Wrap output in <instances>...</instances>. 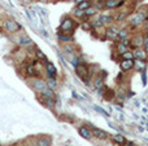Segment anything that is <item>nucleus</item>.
<instances>
[{
	"instance_id": "nucleus-1",
	"label": "nucleus",
	"mask_w": 148,
	"mask_h": 146,
	"mask_svg": "<svg viewBox=\"0 0 148 146\" xmlns=\"http://www.w3.org/2000/svg\"><path fill=\"white\" fill-rule=\"evenodd\" d=\"M147 18L148 17L146 14H143V13H136V14H134L133 17L130 18V25L131 26H138V25H140V23H143Z\"/></svg>"
},
{
	"instance_id": "nucleus-2",
	"label": "nucleus",
	"mask_w": 148,
	"mask_h": 146,
	"mask_svg": "<svg viewBox=\"0 0 148 146\" xmlns=\"http://www.w3.org/2000/svg\"><path fill=\"white\" fill-rule=\"evenodd\" d=\"M74 21L72 20V18H65L64 21L61 22V25H60V30L64 31V32H68V31H72L74 28Z\"/></svg>"
},
{
	"instance_id": "nucleus-3",
	"label": "nucleus",
	"mask_w": 148,
	"mask_h": 146,
	"mask_svg": "<svg viewBox=\"0 0 148 146\" xmlns=\"http://www.w3.org/2000/svg\"><path fill=\"white\" fill-rule=\"evenodd\" d=\"M5 28H7L9 32H14V31L20 30L21 26L18 25L16 21H12V20H8L7 22H5Z\"/></svg>"
},
{
	"instance_id": "nucleus-4",
	"label": "nucleus",
	"mask_w": 148,
	"mask_h": 146,
	"mask_svg": "<svg viewBox=\"0 0 148 146\" xmlns=\"http://www.w3.org/2000/svg\"><path fill=\"white\" fill-rule=\"evenodd\" d=\"M120 66L122 71H129V70H131L134 67V59H122Z\"/></svg>"
},
{
	"instance_id": "nucleus-5",
	"label": "nucleus",
	"mask_w": 148,
	"mask_h": 146,
	"mask_svg": "<svg viewBox=\"0 0 148 146\" xmlns=\"http://www.w3.org/2000/svg\"><path fill=\"white\" fill-rule=\"evenodd\" d=\"M33 87L35 88V91H38V92H43L44 88H47V83L40 79H35V80H33Z\"/></svg>"
},
{
	"instance_id": "nucleus-6",
	"label": "nucleus",
	"mask_w": 148,
	"mask_h": 146,
	"mask_svg": "<svg viewBox=\"0 0 148 146\" xmlns=\"http://www.w3.org/2000/svg\"><path fill=\"white\" fill-rule=\"evenodd\" d=\"M75 69H77V74H78L84 82H87L86 75H87V72H88L87 71V66H84V65H78V66H75Z\"/></svg>"
},
{
	"instance_id": "nucleus-7",
	"label": "nucleus",
	"mask_w": 148,
	"mask_h": 146,
	"mask_svg": "<svg viewBox=\"0 0 148 146\" xmlns=\"http://www.w3.org/2000/svg\"><path fill=\"white\" fill-rule=\"evenodd\" d=\"M46 69H47V75H48V78H55L56 76V66H55L52 62H47L46 65Z\"/></svg>"
},
{
	"instance_id": "nucleus-8",
	"label": "nucleus",
	"mask_w": 148,
	"mask_h": 146,
	"mask_svg": "<svg viewBox=\"0 0 148 146\" xmlns=\"http://www.w3.org/2000/svg\"><path fill=\"white\" fill-rule=\"evenodd\" d=\"M92 136H95L96 139H100V140H105L108 137V133L103 129H99V128H94L92 129Z\"/></svg>"
},
{
	"instance_id": "nucleus-9",
	"label": "nucleus",
	"mask_w": 148,
	"mask_h": 146,
	"mask_svg": "<svg viewBox=\"0 0 148 146\" xmlns=\"http://www.w3.org/2000/svg\"><path fill=\"white\" fill-rule=\"evenodd\" d=\"M134 57H135L136 59H142V61H146V51L143 52V49L140 48H135V51L133 52Z\"/></svg>"
},
{
	"instance_id": "nucleus-10",
	"label": "nucleus",
	"mask_w": 148,
	"mask_h": 146,
	"mask_svg": "<svg viewBox=\"0 0 148 146\" xmlns=\"http://www.w3.org/2000/svg\"><path fill=\"white\" fill-rule=\"evenodd\" d=\"M79 135H81L83 139L90 140V139H91V136H92V132L90 131L87 127H81V128H79Z\"/></svg>"
},
{
	"instance_id": "nucleus-11",
	"label": "nucleus",
	"mask_w": 148,
	"mask_h": 146,
	"mask_svg": "<svg viewBox=\"0 0 148 146\" xmlns=\"http://www.w3.org/2000/svg\"><path fill=\"white\" fill-rule=\"evenodd\" d=\"M147 64L146 61H142V59H134V69L138 70V71H144V69H146Z\"/></svg>"
},
{
	"instance_id": "nucleus-12",
	"label": "nucleus",
	"mask_w": 148,
	"mask_h": 146,
	"mask_svg": "<svg viewBox=\"0 0 148 146\" xmlns=\"http://www.w3.org/2000/svg\"><path fill=\"white\" fill-rule=\"evenodd\" d=\"M143 44V36H140V35H138V36H135V38L131 40V47H135V48H139V47Z\"/></svg>"
},
{
	"instance_id": "nucleus-13",
	"label": "nucleus",
	"mask_w": 148,
	"mask_h": 146,
	"mask_svg": "<svg viewBox=\"0 0 148 146\" xmlns=\"http://www.w3.org/2000/svg\"><path fill=\"white\" fill-rule=\"evenodd\" d=\"M42 95H43L44 97H47V98H55L53 91H52V89H51V88H49V87L44 88V89H43V92H42Z\"/></svg>"
},
{
	"instance_id": "nucleus-14",
	"label": "nucleus",
	"mask_w": 148,
	"mask_h": 146,
	"mask_svg": "<svg viewBox=\"0 0 148 146\" xmlns=\"http://www.w3.org/2000/svg\"><path fill=\"white\" fill-rule=\"evenodd\" d=\"M117 51H118V53H120V54H123L125 52L129 51V47L125 45V44H122V43H120V44L117 45Z\"/></svg>"
},
{
	"instance_id": "nucleus-15",
	"label": "nucleus",
	"mask_w": 148,
	"mask_h": 146,
	"mask_svg": "<svg viewBox=\"0 0 148 146\" xmlns=\"http://www.w3.org/2000/svg\"><path fill=\"white\" fill-rule=\"evenodd\" d=\"M118 0H107L105 1V7L107 8H117Z\"/></svg>"
},
{
	"instance_id": "nucleus-16",
	"label": "nucleus",
	"mask_w": 148,
	"mask_h": 146,
	"mask_svg": "<svg viewBox=\"0 0 148 146\" xmlns=\"http://www.w3.org/2000/svg\"><path fill=\"white\" fill-rule=\"evenodd\" d=\"M117 38L118 39H126L127 38V30H125V28H122V30H118V32H117Z\"/></svg>"
},
{
	"instance_id": "nucleus-17",
	"label": "nucleus",
	"mask_w": 148,
	"mask_h": 146,
	"mask_svg": "<svg viewBox=\"0 0 148 146\" xmlns=\"http://www.w3.org/2000/svg\"><path fill=\"white\" fill-rule=\"evenodd\" d=\"M57 85L56 80H55V78H48V82H47V87H49L51 89H55Z\"/></svg>"
},
{
	"instance_id": "nucleus-18",
	"label": "nucleus",
	"mask_w": 148,
	"mask_h": 146,
	"mask_svg": "<svg viewBox=\"0 0 148 146\" xmlns=\"http://www.w3.org/2000/svg\"><path fill=\"white\" fill-rule=\"evenodd\" d=\"M112 20L113 18L110 16H100L99 17V21L101 23H109V22H112Z\"/></svg>"
},
{
	"instance_id": "nucleus-19",
	"label": "nucleus",
	"mask_w": 148,
	"mask_h": 146,
	"mask_svg": "<svg viewBox=\"0 0 148 146\" xmlns=\"http://www.w3.org/2000/svg\"><path fill=\"white\" fill-rule=\"evenodd\" d=\"M117 28L116 27H110V28H108V31H107V34H108V36L109 38H114V36H117Z\"/></svg>"
},
{
	"instance_id": "nucleus-20",
	"label": "nucleus",
	"mask_w": 148,
	"mask_h": 146,
	"mask_svg": "<svg viewBox=\"0 0 148 146\" xmlns=\"http://www.w3.org/2000/svg\"><path fill=\"white\" fill-rule=\"evenodd\" d=\"M122 56V59H135V57H134V54H133V52H125L123 54H121Z\"/></svg>"
},
{
	"instance_id": "nucleus-21",
	"label": "nucleus",
	"mask_w": 148,
	"mask_h": 146,
	"mask_svg": "<svg viewBox=\"0 0 148 146\" xmlns=\"http://www.w3.org/2000/svg\"><path fill=\"white\" fill-rule=\"evenodd\" d=\"M36 146H51V141L46 139H40L38 141V144H36Z\"/></svg>"
},
{
	"instance_id": "nucleus-22",
	"label": "nucleus",
	"mask_w": 148,
	"mask_h": 146,
	"mask_svg": "<svg viewBox=\"0 0 148 146\" xmlns=\"http://www.w3.org/2000/svg\"><path fill=\"white\" fill-rule=\"evenodd\" d=\"M113 140H114L116 142H118V144H125V137L122 136V135H116L114 137H113Z\"/></svg>"
},
{
	"instance_id": "nucleus-23",
	"label": "nucleus",
	"mask_w": 148,
	"mask_h": 146,
	"mask_svg": "<svg viewBox=\"0 0 148 146\" xmlns=\"http://www.w3.org/2000/svg\"><path fill=\"white\" fill-rule=\"evenodd\" d=\"M87 8H90V1H87V0H84V1H82L78 4V9L84 10V9H87Z\"/></svg>"
},
{
	"instance_id": "nucleus-24",
	"label": "nucleus",
	"mask_w": 148,
	"mask_h": 146,
	"mask_svg": "<svg viewBox=\"0 0 148 146\" xmlns=\"http://www.w3.org/2000/svg\"><path fill=\"white\" fill-rule=\"evenodd\" d=\"M101 85H103L101 78H96V79H95V82H94V87L97 88V89H100V88H101Z\"/></svg>"
},
{
	"instance_id": "nucleus-25",
	"label": "nucleus",
	"mask_w": 148,
	"mask_h": 146,
	"mask_svg": "<svg viewBox=\"0 0 148 146\" xmlns=\"http://www.w3.org/2000/svg\"><path fill=\"white\" fill-rule=\"evenodd\" d=\"M95 110H96L97 111V113H100V114H101V115H104V116H107V118H108V116H109V114H108L107 113V111H105L104 110V109H101V107H99V106H95Z\"/></svg>"
},
{
	"instance_id": "nucleus-26",
	"label": "nucleus",
	"mask_w": 148,
	"mask_h": 146,
	"mask_svg": "<svg viewBox=\"0 0 148 146\" xmlns=\"http://www.w3.org/2000/svg\"><path fill=\"white\" fill-rule=\"evenodd\" d=\"M95 13H96V10H95L94 8H87V9H84V16H94Z\"/></svg>"
},
{
	"instance_id": "nucleus-27",
	"label": "nucleus",
	"mask_w": 148,
	"mask_h": 146,
	"mask_svg": "<svg viewBox=\"0 0 148 146\" xmlns=\"http://www.w3.org/2000/svg\"><path fill=\"white\" fill-rule=\"evenodd\" d=\"M20 44L21 45H29V44H31V39L29 38H22L20 40Z\"/></svg>"
},
{
	"instance_id": "nucleus-28",
	"label": "nucleus",
	"mask_w": 148,
	"mask_h": 146,
	"mask_svg": "<svg viewBox=\"0 0 148 146\" xmlns=\"http://www.w3.org/2000/svg\"><path fill=\"white\" fill-rule=\"evenodd\" d=\"M36 56H38V58H40V59H43V61H46V62H47V57H46V54H44L42 51H36Z\"/></svg>"
},
{
	"instance_id": "nucleus-29",
	"label": "nucleus",
	"mask_w": 148,
	"mask_h": 146,
	"mask_svg": "<svg viewBox=\"0 0 148 146\" xmlns=\"http://www.w3.org/2000/svg\"><path fill=\"white\" fill-rule=\"evenodd\" d=\"M46 103H47V106H48V107H53V106H55V100H53V98H47L46 97Z\"/></svg>"
},
{
	"instance_id": "nucleus-30",
	"label": "nucleus",
	"mask_w": 148,
	"mask_h": 146,
	"mask_svg": "<svg viewBox=\"0 0 148 146\" xmlns=\"http://www.w3.org/2000/svg\"><path fill=\"white\" fill-rule=\"evenodd\" d=\"M59 40H61V41H70V40H72V36H68V35H59Z\"/></svg>"
},
{
	"instance_id": "nucleus-31",
	"label": "nucleus",
	"mask_w": 148,
	"mask_h": 146,
	"mask_svg": "<svg viewBox=\"0 0 148 146\" xmlns=\"http://www.w3.org/2000/svg\"><path fill=\"white\" fill-rule=\"evenodd\" d=\"M143 44H144V51H146V53L148 54V35L143 38Z\"/></svg>"
},
{
	"instance_id": "nucleus-32",
	"label": "nucleus",
	"mask_w": 148,
	"mask_h": 146,
	"mask_svg": "<svg viewBox=\"0 0 148 146\" xmlns=\"http://www.w3.org/2000/svg\"><path fill=\"white\" fill-rule=\"evenodd\" d=\"M74 14H75L77 17H82V16L84 14V10H82V9H75V10H74Z\"/></svg>"
},
{
	"instance_id": "nucleus-33",
	"label": "nucleus",
	"mask_w": 148,
	"mask_h": 146,
	"mask_svg": "<svg viewBox=\"0 0 148 146\" xmlns=\"http://www.w3.org/2000/svg\"><path fill=\"white\" fill-rule=\"evenodd\" d=\"M35 72H36V71H35V69H34L33 66H29V67H27V74H29V75H35Z\"/></svg>"
},
{
	"instance_id": "nucleus-34",
	"label": "nucleus",
	"mask_w": 148,
	"mask_h": 146,
	"mask_svg": "<svg viewBox=\"0 0 148 146\" xmlns=\"http://www.w3.org/2000/svg\"><path fill=\"white\" fill-rule=\"evenodd\" d=\"M142 80H143V85L147 84V76H146V72H143L142 74Z\"/></svg>"
},
{
	"instance_id": "nucleus-35",
	"label": "nucleus",
	"mask_w": 148,
	"mask_h": 146,
	"mask_svg": "<svg viewBox=\"0 0 148 146\" xmlns=\"http://www.w3.org/2000/svg\"><path fill=\"white\" fill-rule=\"evenodd\" d=\"M121 43H122V44H125V45H130V41H129V39L127 38H126V39H122V40H121Z\"/></svg>"
},
{
	"instance_id": "nucleus-36",
	"label": "nucleus",
	"mask_w": 148,
	"mask_h": 146,
	"mask_svg": "<svg viewBox=\"0 0 148 146\" xmlns=\"http://www.w3.org/2000/svg\"><path fill=\"white\" fill-rule=\"evenodd\" d=\"M82 27H83L84 30H88V28L91 27V25H90V23H87V22H84L83 25H82Z\"/></svg>"
},
{
	"instance_id": "nucleus-37",
	"label": "nucleus",
	"mask_w": 148,
	"mask_h": 146,
	"mask_svg": "<svg viewBox=\"0 0 148 146\" xmlns=\"http://www.w3.org/2000/svg\"><path fill=\"white\" fill-rule=\"evenodd\" d=\"M82 1H84V0H75L77 4H79V3H82Z\"/></svg>"
},
{
	"instance_id": "nucleus-38",
	"label": "nucleus",
	"mask_w": 148,
	"mask_h": 146,
	"mask_svg": "<svg viewBox=\"0 0 148 146\" xmlns=\"http://www.w3.org/2000/svg\"><path fill=\"white\" fill-rule=\"evenodd\" d=\"M127 146H135V144H133V142H130V144H129Z\"/></svg>"
},
{
	"instance_id": "nucleus-39",
	"label": "nucleus",
	"mask_w": 148,
	"mask_h": 146,
	"mask_svg": "<svg viewBox=\"0 0 148 146\" xmlns=\"http://www.w3.org/2000/svg\"><path fill=\"white\" fill-rule=\"evenodd\" d=\"M146 21H147V31H148V18H147Z\"/></svg>"
},
{
	"instance_id": "nucleus-40",
	"label": "nucleus",
	"mask_w": 148,
	"mask_h": 146,
	"mask_svg": "<svg viewBox=\"0 0 148 146\" xmlns=\"http://www.w3.org/2000/svg\"><path fill=\"white\" fill-rule=\"evenodd\" d=\"M42 1H47V0H42Z\"/></svg>"
},
{
	"instance_id": "nucleus-41",
	"label": "nucleus",
	"mask_w": 148,
	"mask_h": 146,
	"mask_svg": "<svg viewBox=\"0 0 148 146\" xmlns=\"http://www.w3.org/2000/svg\"><path fill=\"white\" fill-rule=\"evenodd\" d=\"M138 1H142V0H138Z\"/></svg>"
}]
</instances>
